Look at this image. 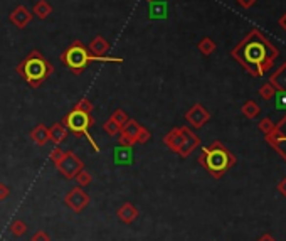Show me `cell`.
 Returning a JSON list of instances; mask_svg holds the SVG:
<instances>
[{
    "label": "cell",
    "instance_id": "6da1fadb",
    "mask_svg": "<svg viewBox=\"0 0 286 241\" xmlns=\"http://www.w3.org/2000/svg\"><path fill=\"white\" fill-rule=\"evenodd\" d=\"M231 56L251 76L259 78L271 70L274 59L280 56V51L271 44V41H268L258 29H254L232 49Z\"/></svg>",
    "mask_w": 286,
    "mask_h": 241
},
{
    "label": "cell",
    "instance_id": "7a4b0ae2",
    "mask_svg": "<svg viewBox=\"0 0 286 241\" xmlns=\"http://www.w3.org/2000/svg\"><path fill=\"white\" fill-rule=\"evenodd\" d=\"M61 61L64 66L69 70L72 74H81L83 71L89 66L91 63H123L121 57H111V56H94L88 51V48L79 41H74L66 51L61 54Z\"/></svg>",
    "mask_w": 286,
    "mask_h": 241
},
{
    "label": "cell",
    "instance_id": "3957f363",
    "mask_svg": "<svg viewBox=\"0 0 286 241\" xmlns=\"http://www.w3.org/2000/svg\"><path fill=\"white\" fill-rule=\"evenodd\" d=\"M199 164L214 179H220L236 164V157L224 147V144L214 142L209 147L202 148Z\"/></svg>",
    "mask_w": 286,
    "mask_h": 241
},
{
    "label": "cell",
    "instance_id": "277c9868",
    "mask_svg": "<svg viewBox=\"0 0 286 241\" xmlns=\"http://www.w3.org/2000/svg\"><path fill=\"white\" fill-rule=\"evenodd\" d=\"M15 71L24 78L30 88H39L49 76L54 72V68L39 51H30L29 56L15 68Z\"/></svg>",
    "mask_w": 286,
    "mask_h": 241
},
{
    "label": "cell",
    "instance_id": "5b68a950",
    "mask_svg": "<svg viewBox=\"0 0 286 241\" xmlns=\"http://www.w3.org/2000/svg\"><path fill=\"white\" fill-rule=\"evenodd\" d=\"M61 123L69 130V132L74 133L76 137H86V139L89 140V144L93 145V150L100 152V147H98L96 140H94L89 133V128L94 125V118L91 117V113H85V112H79V110L72 108L71 112L63 118Z\"/></svg>",
    "mask_w": 286,
    "mask_h": 241
},
{
    "label": "cell",
    "instance_id": "8992f818",
    "mask_svg": "<svg viewBox=\"0 0 286 241\" xmlns=\"http://www.w3.org/2000/svg\"><path fill=\"white\" fill-rule=\"evenodd\" d=\"M56 169L61 172L66 179H74L79 170L85 169V162L79 159L74 152H66L63 159L56 164Z\"/></svg>",
    "mask_w": 286,
    "mask_h": 241
},
{
    "label": "cell",
    "instance_id": "52a82bcc",
    "mask_svg": "<svg viewBox=\"0 0 286 241\" xmlns=\"http://www.w3.org/2000/svg\"><path fill=\"white\" fill-rule=\"evenodd\" d=\"M64 202H66V206L72 213L79 214L85 211L88 204H89V196H88V193L83 187L78 186V187H72L69 193L64 196Z\"/></svg>",
    "mask_w": 286,
    "mask_h": 241
},
{
    "label": "cell",
    "instance_id": "ba28073f",
    "mask_svg": "<svg viewBox=\"0 0 286 241\" xmlns=\"http://www.w3.org/2000/svg\"><path fill=\"white\" fill-rule=\"evenodd\" d=\"M140 128H142V125L138 123L136 120H130L123 125V127L120 128V133H118V144L120 145H125V147H133V145L136 144V135H138Z\"/></svg>",
    "mask_w": 286,
    "mask_h": 241
},
{
    "label": "cell",
    "instance_id": "9c48e42d",
    "mask_svg": "<svg viewBox=\"0 0 286 241\" xmlns=\"http://www.w3.org/2000/svg\"><path fill=\"white\" fill-rule=\"evenodd\" d=\"M185 120L189 121L190 127L202 128L209 120H211V113L207 112V108H205L204 105H200V103H196V105H194L192 108H190L189 112L185 113Z\"/></svg>",
    "mask_w": 286,
    "mask_h": 241
},
{
    "label": "cell",
    "instance_id": "30bf717a",
    "mask_svg": "<svg viewBox=\"0 0 286 241\" xmlns=\"http://www.w3.org/2000/svg\"><path fill=\"white\" fill-rule=\"evenodd\" d=\"M180 128H182V132H184V144H182L180 150H178L177 154L180 155L182 159H187V157L200 145V139L189 127H180Z\"/></svg>",
    "mask_w": 286,
    "mask_h": 241
},
{
    "label": "cell",
    "instance_id": "8fae6325",
    "mask_svg": "<svg viewBox=\"0 0 286 241\" xmlns=\"http://www.w3.org/2000/svg\"><path fill=\"white\" fill-rule=\"evenodd\" d=\"M32 17H34V14L30 12L29 9H25L24 5H19V7H15L12 12H10L9 21H10V24L15 25V27L24 29V27H27L29 25V22L32 21Z\"/></svg>",
    "mask_w": 286,
    "mask_h": 241
},
{
    "label": "cell",
    "instance_id": "7c38bea8",
    "mask_svg": "<svg viewBox=\"0 0 286 241\" xmlns=\"http://www.w3.org/2000/svg\"><path fill=\"white\" fill-rule=\"evenodd\" d=\"M266 140H268V142L274 147V150L286 160V133L283 130L274 127L273 132L269 133V135H266Z\"/></svg>",
    "mask_w": 286,
    "mask_h": 241
},
{
    "label": "cell",
    "instance_id": "4fadbf2b",
    "mask_svg": "<svg viewBox=\"0 0 286 241\" xmlns=\"http://www.w3.org/2000/svg\"><path fill=\"white\" fill-rule=\"evenodd\" d=\"M163 144L167 145V147L170 148L172 152H175L177 154L178 150H180L182 144H184V132H182V128H172L169 133H167L165 137H163Z\"/></svg>",
    "mask_w": 286,
    "mask_h": 241
},
{
    "label": "cell",
    "instance_id": "5bb4252c",
    "mask_svg": "<svg viewBox=\"0 0 286 241\" xmlns=\"http://www.w3.org/2000/svg\"><path fill=\"white\" fill-rule=\"evenodd\" d=\"M138 209L135 208V206L132 204V202H125L123 206H121L120 209H118V213H116V216H118V219L121 221L123 224H132L133 221L138 217Z\"/></svg>",
    "mask_w": 286,
    "mask_h": 241
},
{
    "label": "cell",
    "instance_id": "9a60e30c",
    "mask_svg": "<svg viewBox=\"0 0 286 241\" xmlns=\"http://www.w3.org/2000/svg\"><path fill=\"white\" fill-rule=\"evenodd\" d=\"M30 139H32L34 144L39 145V147H44L47 142H51V133H49V128L45 125L41 123L30 132Z\"/></svg>",
    "mask_w": 286,
    "mask_h": 241
},
{
    "label": "cell",
    "instance_id": "2e32d148",
    "mask_svg": "<svg viewBox=\"0 0 286 241\" xmlns=\"http://www.w3.org/2000/svg\"><path fill=\"white\" fill-rule=\"evenodd\" d=\"M269 83L274 86L276 91H286V63H283L273 72L271 78H269Z\"/></svg>",
    "mask_w": 286,
    "mask_h": 241
},
{
    "label": "cell",
    "instance_id": "e0dca14e",
    "mask_svg": "<svg viewBox=\"0 0 286 241\" xmlns=\"http://www.w3.org/2000/svg\"><path fill=\"white\" fill-rule=\"evenodd\" d=\"M88 51H89L91 54H94V56H103V54H106V52L110 51V43L103 36H96L89 43V46H88Z\"/></svg>",
    "mask_w": 286,
    "mask_h": 241
},
{
    "label": "cell",
    "instance_id": "ac0fdd59",
    "mask_svg": "<svg viewBox=\"0 0 286 241\" xmlns=\"http://www.w3.org/2000/svg\"><path fill=\"white\" fill-rule=\"evenodd\" d=\"M49 133H51V140L54 142V145H59V144H63L64 140L67 139V135H69V130L64 127L63 123H54L51 128H49Z\"/></svg>",
    "mask_w": 286,
    "mask_h": 241
},
{
    "label": "cell",
    "instance_id": "d6986e66",
    "mask_svg": "<svg viewBox=\"0 0 286 241\" xmlns=\"http://www.w3.org/2000/svg\"><path fill=\"white\" fill-rule=\"evenodd\" d=\"M148 17L150 19H165L167 17V3L158 2V0L150 2V7H148Z\"/></svg>",
    "mask_w": 286,
    "mask_h": 241
},
{
    "label": "cell",
    "instance_id": "ffe728a7",
    "mask_svg": "<svg viewBox=\"0 0 286 241\" xmlns=\"http://www.w3.org/2000/svg\"><path fill=\"white\" fill-rule=\"evenodd\" d=\"M114 162H116V164H125V166H130V164H132V147L118 145V148L114 150Z\"/></svg>",
    "mask_w": 286,
    "mask_h": 241
},
{
    "label": "cell",
    "instance_id": "44dd1931",
    "mask_svg": "<svg viewBox=\"0 0 286 241\" xmlns=\"http://www.w3.org/2000/svg\"><path fill=\"white\" fill-rule=\"evenodd\" d=\"M51 12H52V7L47 0H39V2H36V5H34V9H32V14L39 19H47Z\"/></svg>",
    "mask_w": 286,
    "mask_h": 241
},
{
    "label": "cell",
    "instance_id": "7402d4cb",
    "mask_svg": "<svg viewBox=\"0 0 286 241\" xmlns=\"http://www.w3.org/2000/svg\"><path fill=\"white\" fill-rule=\"evenodd\" d=\"M242 115L246 118H249V120H253V118H256L259 113H261V108H259V105L254 99H249V101H246L242 105Z\"/></svg>",
    "mask_w": 286,
    "mask_h": 241
},
{
    "label": "cell",
    "instance_id": "603a6c76",
    "mask_svg": "<svg viewBox=\"0 0 286 241\" xmlns=\"http://www.w3.org/2000/svg\"><path fill=\"white\" fill-rule=\"evenodd\" d=\"M197 49L200 51V54L211 56L212 52L217 49V46H216L214 41L211 39V37H202V39L199 41V44H197Z\"/></svg>",
    "mask_w": 286,
    "mask_h": 241
},
{
    "label": "cell",
    "instance_id": "cb8c5ba5",
    "mask_svg": "<svg viewBox=\"0 0 286 241\" xmlns=\"http://www.w3.org/2000/svg\"><path fill=\"white\" fill-rule=\"evenodd\" d=\"M10 233L15 236V238H21V236H24L25 233H27V224L24 223L22 219H15L12 224H10Z\"/></svg>",
    "mask_w": 286,
    "mask_h": 241
},
{
    "label": "cell",
    "instance_id": "d4e9b609",
    "mask_svg": "<svg viewBox=\"0 0 286 241\" xmlns=\"http://www.w3.org/2000/svg\"><path fill=\"white\" fill-rule=\"evenodd\" d=\"M76 182H78V186L79 187H86V186H89L91 182H93V175L89 174L88 170H79L78 174H76Z\"/></svg>",
    "mask_w": 286,
    "mask_h": 241
},
{
    "label": "cell",
    "instance_id": "484cf974",
    "mask_svg": "<svg viewBox=\"0 0 286 241\" xmlns=\"http://www.w3.org/2000/svg\"><path fill=\"white\" fill-rule=\"evenodd\" d=\"M120 125L116 123V121L113 120L111 117L108 118V120L105 121V123H103V130H105L106 133H108L110 137H114V135H118V133H120Z\"/></svg>",
    "mask_w": 286,
    "mask_h": 241
},
{
    "label": "cell",
    "instance_id": "4316f807",
    "mask_svg": "<svg viewBox=\"0 0 286 241\" xmlns=\"http://www.w3.org/2000/svg\"><path fill=\"white\" fill-rule=\"evenodd\" d=\"M274 93H276V90H274V86L271 83H264L261 88H259V96H261L264 101H268V99H271L274 96Z\"/></svg>",
    "mask_w": 286,
    "mask_h": 241
},
{
    "label": "cell",
    "instance_id": "83f0119b",
    "mask_svg": "<svg viewBox=\"0 0 286 241\" xmlns=\"http://www.w3.org/2000/svg\"><path fill=\"white\" fill-rule=\"evenodd\" d=\"M274 127H276V125H274V121L271 120V118H263V120L258 123L259 132L264 133V137L269 135V133H271L273 130H274Z\"/></svg>",
    "mask_w": 286,
    "mask_h": 241
},
{
    "label": "cell",
    "instance_id": "f1b7e54d",
    "mask_svg": "<svg viewBox=\"0 0 286 241\" xmlns=\"http://www.w3.org/2000/svg\"><path fill=\"white\" fill-rule=\"evenodd\" d=\"M74 110H79V112H85V113H91L93 112V103H91L88 98H81L74 105Z\"/></svg>",
    "mask_w": 286,
    "mask_h": 241
},
{
    "label": "cell",
    "instance_id": "f546056e",
    "mask_svg": "<svg viewBox=\"0 0 286 241\" xmlns=\"http://www.w3.org/2000/svg\"><path fill=\"white\" fill-rule=\"evenodd\" d=\"M64 154H66V152H64L63 148L59 147V145H56V147H54V148H52V150H51V154H49V159H51V162H52V164H54V166H56V164L59 162V160H61V159H63V157H64Z\"/></svg>",
    "mask_w": 286,
    "mask_h": 241
},
{
    "label": "cell",
    "instance_id": "4dcf8cb0",
    "mask_svg": "<svg viewBox=\"0 0 286 241\" xmlns=\"http://www.w3.org/2000/svg\"><path fill=\"white\" fill-rule=\"evenodd\" d=\"M273 98L276 99V108L286 112V91H276Z\"/></svg>",
    "mask_w": 286,
    "mask_h": 241
},
{
    "label": "cell",
    "instance_id": "1f68e13d",
    "mask_svg": "<svg viewBox=\"0 0 286 241\" xmlns=\"http://www.w3.org/2000/svg\"><path fill=\"white\" fill-rule=\"evenodd\" d=\"M111 118L114 121H116L120 127H123L125 123L128 121V115L123 112V110H114V113L111 115Z\"/></svg>",
    "mask_w": 286,
    "mask_h": 241
},
{
    "label": "cell",
    "instance_id": "d6a6232c",
    "mask_svg": "<svg viewBox=\"0 0 286 241\" xmlns=\"http://www.w3.org/2000/svg\"><path fill=\"white\" fill-rule=\"evenodd\" d=\"M150 139H152L150 130H147V128H145L143 125H142V128H140L138 135H136V144H147Z\"/></svg>",
    "mask_w": 286,
    "mask_h": 241
},
{
    "label": "cell",
    "instance_id": "836d02e7",
    "mask_svg": "<svg viewBox=\"0 0 286 241\" xmlns=\"http://www.w3.org/2000/svg\"><path fill=\"white\" fill-rule=\"evenodd\" d=\"M30 241H51V236H49L47 231H44V229H39L37 233H34V236L30 238Z\"/></svg>",
    "mask_w": 286,
    "mask_h": 241
},
{
    "label": "cell",
    "instance_id": "e575fe53",
    "mask_svg": "<svg viewBox=\"0 0 286 241\" xmlns=\"http://www.w3.org/2000/svg\"><path fill=\"white\" fill-rule=\"evenodd\" d=\"M9 196H10L9 186H5V184H2V182H0V201H5V199Z\"/></svg>",
    "mask_w": 286,
    "mask_h": 241
},
{
    "label": "cell",
    "instance_id": "d590c367",
    "mask_svg": "<svg viewBox=\"0 0 286 241\" xmlns=\"http://www.w3.org/2000/svg\"><path fill=\"white\" fill-rule=\"evenodd\" d=\"M238 3L242 7V9H251V7L256 3V0H238Z\"/></svg>",
    "mask_w": 286,
    "mask_h": 241
},
{
    "label": "cell",
    "instance_id": "8d00e7d4",
    "mask_svg": "<svg viewBox=\"0 0 286 241\" xmlns=\"http://www.w3.org/2000/svg\"><path fill=\"white\" fill-rule=\"evenodd\" d=\"M278 191H280V193L286 197V177H283L280 181V184H278Z\"/></svg>",
    "mask_w": 286,
    "mask_h": 241
},
{
    "label": "cell",
    "instance_id": "74e56055",
    "mask_svg": "<svg viewBox=\"0 0 286 241\" xmlns=\"http://www.w3.org/2000/svg\"><path fill=\"white\" fill-rule=\"evenodd\" d=\"M278 24H280V27H283V30L286 32V12L280 17V21H278Z\"/></svg>",
    "mask_w": 286,
    "mask_h": 241
},
{
    "label": "cell",
    "instance_id": "f35d334b",
    "mask_svg": "<svg viewBox=\"0 0 286 241\" xmlns=\"http://www.w3.org/2000/svg\"><path fill=\"white\" fill-rule=\"evenodd\" d=\"M258 241H274V238H273L271 235H263Z\"/></svg>",
    "mask_w": 286,
    "mask_h": 241
},
{
    "label": "cell",
    "instance_id": "ab89813d",
    "mask_svg": "<svg viewBox=\"0 0 286 241\" xmlns=\"http://www.w3.org/2000/svg\"><path fill=\"white\" fill-rule=\"evenodd\" d=\"M147 2H154V0H147Z\"/></svg>",
    "mask_w": 286,
    "mask_h": 241
}]
</instances>
